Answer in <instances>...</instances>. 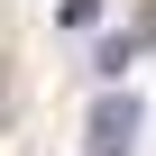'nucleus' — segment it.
Returning <instances> with one entry per match:
<instances>
[{"label":"nucleus","mask_w":156,"mask_h":156,"mask_svg":"<svg viewBox=\"0 0 156 156\" xmlns=\"http://www.w3.org/2000/svg\"><path fill=\"white\" fill-rule=\"evenodd\" d=\"M129 138H138V101L110 92V101L92 110V156H129Z\"/></svg>","instance_id":"1"},{"label":"nucleus","mask_w":156,"mask_h":156,"mask_svg":"<svg viewBox=\"0 0 156 156\" xmlns=\"http://www.w3.org/2000/svg\"><path fill=\"white\" fill-rule=\"evenodd\" d=\"M0 92H9V64H0Z\"/></svg>","instance_id":"2"}]
</instances>
